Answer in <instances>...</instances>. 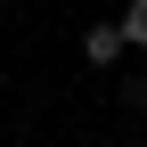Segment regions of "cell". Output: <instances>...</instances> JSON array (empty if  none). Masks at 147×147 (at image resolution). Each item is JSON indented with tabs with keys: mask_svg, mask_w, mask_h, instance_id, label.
<instances>
[{
	"mask_svg": "<svg viewBox=\"0 0 147 147\" xmlns=\"http://www.w3.org/2000/svg\"><path fill=\"white\" fill-rule=\"evenodd\" d=\"M123 49H131V33H123V16H115V25H90V33H82V57H90V65H115Z\"/></svg>",
	"mask_w": 147,
	"mask_h": 147,
	"instance_id": "cell-1",
	"label": "cell"
},
{
	"mask_svg": "<svg viewBox=\"0 0 147 147\" xmlns=\"http://www.w3.org/2000/svg\"><path fill=\"white\" fill-rule=\"evenodd\" d=\"M123 33H131V49H147V0H123Z\"/></svg>",
	"mask_w": 147,
	"mask_h": 147,
	"instance_id": "cell-2",
	"label": "cell"
},
{
	"mask_svg": "<svg viewBox=\"0 0 147 147\" xmlns=\"http://www.w3.org/2000/svg\"><path fill=\"white\" fill-rule=\"evenodd\" d=\"M123 106H147V74H131V82H123Z\"/></svg>",
	"mask_w": 147,
	"mask_h": 147,
	"instance_id": "cell-3",
	"label": "cell"
},
{
	"mask_svg": "<svg viewBox=\"0 0 147 147\" xmlns=\"http://www.w3.org/2000/svg\"><path fill=\"white\" fill-rule=\"evenodd\" d=\"M115 147H131V139H115Z\"/></svg>",
	"mask_w": 147,
	"mask_h": 147,
	"instance_id": "cell-4",
	"label": "cell"
}]
</instances>
